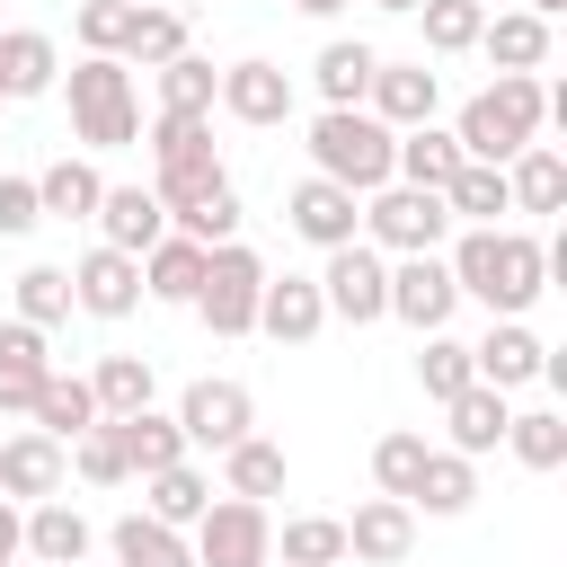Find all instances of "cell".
Instances as JSON below:
<instances>
[{
  "mask_svg": "<svg viewBox=\"0 0 567 567\" xmlns=\"http://www.w3.org/2000/svg\"><path fill=\"white\" fill-rule=\"evenodd\" d=\"M44 221V204H35V177H0V239H27Z\"/></svg>",
  "mask_w": 567,
  "mask_h": 567,
  "instance_id": "cell-50",
  "label": "cell"
},
{
  "mask_svg": "<svg viewBox=\"0 0 567 567\" xmlns=\"http://www.w3.org/2000/svg\"><path fill=\"white\" fill-rule=\"evenodd\" d=\"M372 9H416V0H372Z\"/></svg>",
  "mask_w": 567,
  "mask_h": 567,
  "instance_id": "cell-54",
  "label": "cell"
},
{
  "mask_svg": "<svg viewBox=\"0 0 567 567\" xmlns=\"http://www.w3.org/2000/svg\"><path fill=\"white\" fill-rule=\"evenodd\" d=\"M133 18H142V0H80L71 35H80V53H115V62H124V44H133Z\"/></svg>",
  "mask_w": 567,
  "mask_h": 567,
  "instance_id": "cell-43",
  "label": "cell"
},
{
  "mask_svg": "<svg viewBox=\"0 0 567 567\" xmlns=\"http://www.w3.org/2000/svg\"><path fill=\"white\" fill-rule=\"evenodd\" d=\"M44 372H53L44 328L0 319V416H27V408H35V390H44Z\"/></svg>",
  "mask_w": 567,
  "mask_h": 567,
  "instance_id": "cell-21",
  "label": "cell"
},
{
  "mask_svg": "<svg viewBox=\"0 0 567 567\" xmlns=\"http://www.w3.org/2000/svg\"><path fill=\"white\" fill-rule=\"evenodd\" d=\"M505 195H514V213H567V159L549 142H523L505 159Z\"/></svg>",
  "mask_w": 567,
  "mask_h": 567,
  "instance_id": "cell-24",
  "label": "cell"
},
{
  "mask_svg": "<svg viewBox=\"0 0 567 567\" xmlns=\"http://www.w3.org/2000/svg\"><path fill=\"white\" fill-rule=\"evenodd\" d=\"M257 328H266L275 346H310V337L328 328L319 275H266V292H257Z\"/></svg>",
  "mask_w": 567,
  "mask_h": 567,
  "instance_id": "cell-18",
  "label": "cell"
},
{
  "mask_svg": "<svg viewBox=\"0 0 567 567\" xmlns=\"http://www.w3.org/2000/svg\"><path fill=\"white\" fill-rule=\"evenodd\" d=\"M284 221L310 239V248H346V239H363V195L354 186H337V177H301L292 195H284Z\"/></svg>",
  "mask_w": 567,
  "mask_h": 567,
  "instance_id": "cell-13",
  "label": "cell"
},
{
  "mask_svg": "<svg viewBox=\"0 0 567 567\" xmlns=\"http://www.w3.org/2000/svg\"><path fill=\"white\" fill-rule=\"evenodd\" d=\"M62 80V44L44 27H0V89L9 97H53Z\"/></svg>",
  "mask_w": 567,
  "mask_h": 567,
  "instance_id": "cell-22",
  "label": "cell"
},
{
  "mask_svg": "<svg viewBox=\"0 0 567 567\" xmlns=\"http://www.w3.org/2000/svg\"><path fill=\"white\" fill-rule=\"evenodd\" d=\"M221 496H248V505L284 496V443H266V434H239V443L221 452Z\"/></svg>",
  "mask_w": 567,
  "mask_h": 567,
  "instance_id": "cell-34",
  "label": "cell"
},
{
  "mask_svg": "<svg viewBox=\"0 0 567 567\" xmlns=\"http://www.w3.org/2000/svg\"><path fill=\"white\" fill-rule=\"evenodd\" d=\"M408 505H425V514H470V505H478V470H470V452H425Z\"/></svg>",
  "mask_w": 567,
  "mask_h": 567,
  "instance_id": "cell-37",
  "label": "cell"
},
{
  "mask_svg": "<svg viewBox=\"0 0 567 567\" xmlns=\"http://www.w3.org/2000/svg\"><path fill=\"white\" fill-rule=\"evenodd\" d=\"M177 53H186V18H177V9H151V0H142V18H133V44H124V62L159 71V62H177Z\"/></svg>",
  "mask_w": 567,
  "mask_h": 567,
  "instance_id": "cell-46",
  "label": "cell"
},
{
  "mask_svg": "<svg viewBox=\"0 0 567 567\" xmlns=\"http://www.w3.org/2000/svg\"><path fill=\"white\" fill-rule=\"evenodd\" d=\"M9 567H44V558H9Z\"/></svg>",
  "mask_w": 567,
  "mask_h": 567,
  "instance_id": "cell-55",
  "label": "cell"
},
{
  "mask_svg": "<svg viewBox=\"0 0 567 567\" xmlns=\"http://www.w3.org/2000/svg\"><path fill=\"white\" fill-rule=\"evenodd\" d=\"M461 301H487V319H523L540 292H549V248L532 230H461V248L443 257Z\"/></svg>",
  "mask_w": 567,
  "mask_h": 567,
  "instance_id": "cell-1",
  "label": "cell"
},
{
  "mask_svg": "<svg viewBox=\"0 0 567 567\" xmlns=\"http://www.w3.org/2000/svg\"><path fill=\"white\" fill-rule=\"evenodd\" d=\"M434 106H443V80H434L425 62H372L363 115H381L390 133H408V124H434Z\"/></svg>",
  "mask_w": 567,
  "mask_h": 567,
  "instance_id": "cell-15",
  "label": "cell"
},
{
  "mask_svg": "<svg viewBox=\"0 0 567 567\" xmlns=\"http://www.w3.org/2000/svg\"><path fill=\"white\" fill-rule=\"evenodd\" d=\"M443 230H452V213H443V195L434 186H372L363 195V239L381 248V257H416V248H443Z\"/></svg>",
  "mask_w": 567,
  "mask_h": 567,
  "instance_id": "cell-7",
  "label": "cell"
},
{
  "mask_svg": "<svg viewBox=\"0 0 567 567\" xmlns=\"http://www.w3.org/2000/svg\"><path fill=\"white\" fill-rule=\"evenodd\" d=\"M89 221H97V239H106V248H124V257H142V248H151V239L168 230V204H159L151 186H106Z\"/></svg>",
  "mask_w": 567,
  "mask_h": 567,
  "instance_id": "cell-20",
  "label": "cell"
},
{
  "mask_svg": "<svg viewBox=\"0 0 567 567\" xmlns=\"http://www.w3.org/2000/svg\"><path fill=\"white\" fill-rule=\"evenodd\" d=\"M390 142L399 133L381 115H363V106H319L310 115V168L337 177V186H354V195L390 186Z\"/></svg>",
  "mask_w": 567,
  "mask_h": 567,
  "instance_id": "cell-5",
  "label": "cell"
},
{
  "mask_svg": "<svg viewBox=\"0 0 567 567\" xmlns=\"http://www.w3.org/2000/svg\"><path fill=\"white\" fill-rule=\"evenodd\" d=\"M266 567H292V558H266Z\"/></svg>",
  "mask_w": 567,
  "mask_h": 567,
  "instance_id": "cell-56",
  "label": "cell"
},
{
  "mask_svg": "<svg viewBox=\"0 0 567 567\" xmlns=\"http://www.w3.org/2000/svg\"><path fill=\"white\" fill-rule=\"evenodd\" d=\"M106 549H115V567H195L186 532L159 523V514H124V523L106 532Z\"/></svg>",
  "mask_w": 567,
  "mask_h": 567,
  "instance_id": "cell-31",
  "label": "cell"
},
{
  "mask_svg": "<svg viewBox=\"0 0 567 567\" xmlns=\"http://www.w3.org/2000/svg\"><path fill=\"white\" fill-rule=\"evenodd\" d=\"M168 230H186V239L221 248V239H239V195H230V186H213V195H195L186 213H168Z\"/></svg>",
  "mask_w": 567,
  "mask_h": 567,
  "instance_id": "cell-49",
  "label": "cell"
},
{
  "mask_svg": "<svg viewBox=\"0 0 567 567\" xmlns=\"http://www.w3.org/2000/svg\"><path fill=\"white\" fill-rule=\"evenodd\" d=\"M97 195H106V177H97L89 159H53V168L35 177V204H44V221H89V213H97Z\"/></svg>",
  "mask_w": 567,
  "mask_h": 567,
  "instance_id": "cell-36",
  "label": "cell"
},
{
  "mask_svg": "<svg viewBox=\"0 0 567 567\" xmlns=\"http://www.w3.org/2000/svg\"><path fill=\"white\" fill-rule=\"evenodd\" d=\"M213 106L230 115V124H284L292 115V71L284 62H266V53H248V62H230L221 80H213Z\"/></svg>",
  "mask_w": 567,
  "mask_h": 567,
  "instance_id": "cell-12",
  "label": "cell"
},
{
  "mask_svg": "<svg viewBox=\"0 0 567 567\" xmlns=\"http://www.w3.org/2000/svg\"><path fill=\"white\" fill-rule=\"evenodd\" d=\"M319 301H328V319H346V328L390 319V257H381L372 239L328 248V266H319Z\"/></svg>",
  "mask_w": 567,
  "mask_h": 567,
  "instance_id": "cell-9",
  "label": "cell"
},
{
  "mask_svg": "<svg viewBox=\"0 0 567 567\" xmlns=\"http://www.w3.org/2000/svg\"><path fill=\"white\" fill-rule=\"evenodd\" d=\"M80 301H71V266H27L18 275V319L27 328H62Z\"/></svg>",
  "mask_w": 567,
  "mask_h": 567,
  "instance_id": "cell-42",
  "label": "cell"
},
{
  "mask_svg": "<svg viewBox=\"0 0 567 567\" xmlns=\"http://www.w3.org/2000/svg\"><path fill=\"white\" fill-rule=\"evenodd\" d=\"M80 567H89V558H80Z\"/></svg>",
  "mask_w": 567,
  "mask_h": 567,
  "instance_id": "cell-58",
  "label": "cell"
},
{
  "mask_svg": "<svg viewBox=\"0 0 567 567\" xmlns=\"http://www.w3.org/2000/svg\"><path fill=\"white\" fill-rule=\"evenodd\" d=\"M89 514L80 505H62V496H44V505H27V558H44V567H80L89 558Z\"/></svg>",
  "mask_w": 567,
  "mask_h": 567,
  "instance_id": "cell-25",
  "label": "cell"
},
{
  "mask_svg": "<svg viewBox=\"0 0 567 567\" xmlns=\"http://www.w3.org/2000/svg\"><path fill=\"white\" fill-rule=\"evenodd\" d=\"M151 80H159V106H168V115H213V80H221V71H213L204 53H177V62H159Z\"/></svg>",
  "mask_w": 567,
  "mask_h": 567,
  "instance_id": "cell-41",
  "label": "cell"
},
{
  "mask_svg": "<svg viewBox=\"0 0 567 567\" xmlns=\"http://www.w3.org/2000/svg\"><path fill=\"white\" fill-rule=\"evenodd\" d=\"M540 363H549V346H540L523 319H487V337L470 346V372H478L487 390H523V381H540Z\"/></svg>",
  "mask_w": 567,
  "mask_h": 567,
  "instance_id": "cell-19",
  "label": "cell"
},
{
  "mask_svg": "<svg viewBox=\"0 0 567 567\" xmlns=\"http://www.w3.org/2000/svg\"><path fill=\"white\" fill-rule=\"evenodd\" d=\"M523 9H532V18H558V9H567V0H523Z\"/></svg>",
  "mask_w": 567,
  "mask_h": 567,
  "instance_id": "cell-53",
  "label": "cell"
},
{
  "mask_svg": "<svg viewBox=\"0 0 567 567\" xmlns=\"http://www.w3.org/2000/svg\"><path fill=\"white\" fill-rule=\"evenodd\" d=\"M257 292H266V257L248 239H221V248H204V284H195L186 310L213 337H257Z\"/></svg>",
  "mask_w": 567,
  "mask_h": 567,
  "instance_id": "cell-6",
  "label": "cell"
},
{
  "mask_svg": "<svg viewBox=\"0 0 567 567\" xmlns=\"http://www.w3.org/2000/svg\"><path fill=\"white\" fill-rule=\"evenodd\" d=\"M62 452H71V470H80L89 487H124V478H133V470H124V443H115V416H97L89 434H71Z\"/></svg>",
  "mask_w": 567,
  "mask_h": 567,
  "instance_id": "cell-45",
  "label": "cell"
},
{
  "mask_svg": "<svg viewBox=\"0 0 567 567\" xmlns=\"http://www.w3.org/2000/svg\"><path fill=\"white\" fill-rule=\"evenodd\" d=\"M540 124H549V89L532 80V71H496L470 106H461V124H452V142H461V159H514L523 142H540Z\"/></svg>",
  "mask_w": 567,
  "mask_h": 567,
  "instance_id": "cell-2",
  "label": "cell"
},
{
  "mask_svg": "<svg viewBox=\"0 0 567 567\" xmlns=\"http://www.w3.org/2000/svg\"><path fill=\"white\" fill-rule=\"evenodd\" d=\"M27 416H35V434H53V443H71V434H89V425H97V399H89V372H62V363H53Z\"/></svg>",
  "mask_w": 567,
  "mask_h": 567,
  "instance_id": "cell-29",
  "label": "cell"
},
{
  "mask_svg": "<svg viewBox=\"0 0 567 567\" xmlns=\"http://www.w3.org/2000/svg\"><path fill=\"white\" fill-rule=\"evenodd\" d=\"M470 53H487L496 71H540V62H549V18L505 9V18H487V27H478V44H470Z\"/></svg>",
  "mask_w": 567,
  "mask_h": 567,
  "instance_id": "cell-26",
  "label": "cell"
},
{
  "mask_svg": "<svg viewBox=\"0 0 567 567\" xmlns=\"http://www.w3.org/2000/svg\"><path fill=\"white\" fill-rule=\"evenodd\" d=\"M292 9H301V18H337L346 0H292Z\"/></svg>",
  "mask_w": 567,
  "mask_h": 567,
  "instance_id": "cell-52",
  "label": "cell"
},
{
  "mask_svg": "<svg viewBox=\"0 0 567 567\" xmlns=\"http://www.w3.org/2000/svg\"><path fill=\"white\" fill-rule=\"evenodd\" d=\"M0 106H9V89H0Z\"/></svg>",
  "mask_w": 567,
  "mask_h": 567,
  "instance_id": "cell-57",
  "label": "cell"
},
{
  "mask_svg": "<svg viewBox=\"0 0 567 567\" xmlns=\"http://www.w3.org/2000/svg\"><path fill=\"white\" fill-rule=\"evenodd\" d=\"M275 558H292V567H346V523L337 514H292L275 532Z\"/></svg>",
  "mask_w": 567,
  "mask_h": 567,
  "instance_id": "cell-40",
  "label": "cell"
},
{
  "mask_svg": "<svg viewBox=\"0 0 567 567\" xmlns=\"http://www.w3.org/2000/svg\"><path fill=\"white\" fill-rule=\"evenodd\" d=\"M142 496H151V514H159V523H177V532H186V523L213 505V478H204V470H195V452H186V461L151 470V478H142Z\"/></svg>",
  "mask_w": 567,
  "mask_h": 567,
  "instance_id": "cell-38",
  "label": "cell"
},
{
  "mask_svg": "<svg viewBox=\"0 0 567 567\" xmlns=\"http://www.w3.org/2000/svg\"><path fill=\"white\" fill-rule=\"evenodd\" d=\"M9 558H27V505L0 496V567H9Z\"/></svg>",
  "mask_w": 567,
  "mask_h": 567,
  "instance_id": "cell-51",
  "label": "cell"
},
{
  "mask_svg": "<svg viewBox=\"0 0 567 567\" xmlns=\"http://www.w3.org/2000/svg\"><path fill=\"white\" fill-rule=\"evenodd\" d=\"M186 549H195V567H266V558H275V523H266V505H248V496H213V505L186 523Z\"/></svg>",
  "mask_w": 567,
  "mask_h": 567,
  "instance_id": "cell-8",
  "label": "cell"
},
{
  "mask_svg": "<svg viewBox=\"0 0 567 567\" xmlns=\"http://www.w3.org/2000/svg\"><path fill=\"white\" fill-rule=\"evenodd\" d=\"M443 213H452V221H470V230H487L496 213H514L505 168H496V159H461V168L443 177Z\"/></svg>",
  "mask_w": 567,
  "mask_h": 567,
  "instance_id": "cell-28",
  "label": "cell"
},
{
  "mask_svg": "<svg viewBox=\"0 0 567 567\" xmlns=\"http://www.w3.org/2000/svg\"><path fill=\"white\" fill-rule=\"evenodd\" d=\"M443 416H452V452H470V461H478V452H496V443H505V416H514V408H505V390L470 381V390H452V399H443Z\"/></svg>",
  "mask_w": 567,
  "mask_h": 567,
  "instance_id": "cell-30",
  "label": "cell"
},
{
  "mask_svg": "<svg viewBox=\"0 0 567 567\" xmlns=\"http://www.w3.org/2000/svg\"><path fill=\"white\" fill-rule=\"evenodd\" d=\"M115 443H124V470H133V478H151V470L186 461V434H177V416H159V408L115 416Z\"/></svg>",
  "mask_w": 567,
  "mask_h": 567,
  "instance_id": "cell-33",
  "label": "cell"
},
{
  "mask_svg": "<svg viewBox=\"0 0 567 567\" xmlns=\"http://www.w3.org/2000/svg\"><path fill=\"white\" fill-rule=\"evenodd\" d=\"M505 443H514L523 470H567V416H558V408H523V416H505Z\"/></svg>",
  "mask_w": 567,
  "mask_h": 567,
  "instance_id": "cell-39",
  "label": "cell"
},
{
  "mask_svg": "<svg viewBox=\"0 0 567 567\" xmlns=\"http://www.w3.org/2000/svg\"><path fill=\"white\" fill-rule=\"evenodd\" d=\"M416 18H425V53H470L487 27V0H416Z\"/></svg>",
  "mask_w": 567,
  "mask_h": 567,
  "instance_id": "cell-44",
  "label": "cell"
},
{
  "mask_svg": "<svg viewBox=\"0 0 567 567\" xmlns=\"http://www.w3.org/2000/svg\"><path fill=\"white\" fill-rule=\"evenodd\" d=\"M62 478H71V452L53 443V434H9L0 443V496L9 505H44V496H62Z\"/></svg>",
  "mask_w": 567,
  "mask_h": 567,
  "instance_id": "cell-16",
  "label": "cell"
},
{
  "mask_svg": "<svg viewBox=\"0 0 567 567\" xmlns=\"http://www.w3.org/2000/svg\"><path fill=\"white\" fill-rule=\"evenodd\" d=\"M177 434H186V452H230L239 434H257V399L239 390V381H186V399H177Z\"/></svg>",
  "mask_w": 567,
  "mask_h": 567,
  "instance_id": "cell-11",
  "label": "cell"
},
{
  "mask_svg": "<svg viewBox=\"0 0 567 567\" xmlns=\"http://www.w3.org/2000/svg\"><path fill=\"white\" fill-rule=\"evenodd\" d=\"M425 452H434L425 434H381V443H372V478H381V496H399V505H408V496H416Z\"/></svg>",
  "mask_w": 567,
  "mask_h": 567,
  "instance_id": "cell-48",
  "label": "cell"
},
{
  "mask_svg": "<svg viewBox=\"0 0 567 567\" xmlns=\"http://www.w3.org/2000/svg\"><path fill=\"white\" fill-rule=\"evenodd\" d=\"M452 168H461V142H452L443 124H408V133L390 142V177H399V186H434V195H443Z\"/></svg>",
  "mask_w": 567,
  "mask_h": 567,
  "instance_id": "cell-27",
  "label": "cell"
},
{
  "mask_svg": "<svg viewBox=\"0 0 567 567\" xmlns=\"http://www.w3.org/2000/svg\"><path fill=\"white\" fill-rule=\"evenodd\" d=\"M452 310H461V284H452L443 248L390 257V319H408L416 337H434V328H452Z\"/></svg>",
  "mask_w": 567,
  "mask_h": 567,
  "instance_id": "cell-10",
  "label": "cell"
},
{
  "mask_svg": "<svg viewBox=\"0 0 567 567\" xmlns=\"http://www.w3.org/2000/svg\"><path fill=\"white\" fill-rule=\"evenodd\" d=\"M151 354H97L89 363V399H97V416H133V408H151Z\"/></svg>",
  "mask_w": 567,
  "mask_h": 567,
  "instance_id": "cell-35",
  "label": "cell"
},
{
  "mask_svg": "<svg viewBox=\"0 0 567 567\" xmlns=\"http://www.w3.org/2000/svg\"><path fill=\"white\" fill-rule=\"evenodd\" d=\"M213 186H230L221 177V151H213V115H151V195L168 204V213H186L195 195H213Z\"/></svg>",
  "mask_w": 567,
  "mask_h": 567,
  "instance_id": "cell-4",
  "label": "cell"
},
{
  "mask_svg": "<svg viewBox=\"0 0 567 567\" xmlns=\"http://www.w3.org/2000/svg\"><path fill=\"white\" fill-rule=\"evenodd\" d=\"M408 549H416V505L372 496V505L346 514V558H354V567H399Z\"/></svg>",
  "mask_w": 567,
  "mask_h": 567,
  "instance_id": "cell-17",
  "label": "cell"
},
{
  "mask_svg": "<svg viewBox=\"0 0 567 567\" xmlns=\"http://www.w3.org/2000/svg\"><path fill=\"white\" fill-rule=\"evenodd\" d=\"M416 381H425V399H434V408H443V399H452V390H470V381H478V372H470V346H461V337H443V328H434V337H425V354H416Z\"/></svg>",
  "mask_w": 567,
  "mask_h": 567,
  "instance_id": "cell-47",
  "label": "cell"
},
{
  "mask_svg": "<svg viewBox=\"0 0 567 567\" xmlns=\"http://www.w3.org/2000/svg\"><path fill=\"white\" fill-rule=\"evenodd\" d=\"M71 301L89 310V319H133L142 310V257H124V248H89L80 266H71Z\"/></svg>",
  "mask_w": 567,
  "mask_h": 567,
  "instance_id": "cell-14",
  "label": "cell"
},
{
  "mask_svg": "<svg viewBox=\"0 0 567 567\" xmlns=\"http://www.w3.org/2000/svg\"><path fill=\"white\" fill-rule=\"evenodd\" d=\"M195 284H204V239L159 230L142 248V301H195Z\"/></svg>",
  "mask_w": 567,
  "mask_h": 567,
  "instance_id": "cell-23",
  "label": "cell"
},
{
  "mask_svg": "<svg viewBox=\"0 0 567 567\" xmlns=\"http://www.w3.org/2000/svg\"><path fill=\"white\" fill-rule=\"evenodd\" d=\"M372 62H381V53H372L363 35H328V44H319V62H310V80H319V97H328V106H363Z\"/></svg>",
  "mask_w": 567,
  "mask_h": 567,
  "instance_id": "cell-32",
  "label": "cell"
},
{
  "mask_svg": "<svg viewBox=\"0 0 567 567\" xmlns=\"http://www.w3.org/2000/svg\"><path fill=\"white\" fill-rule=\"evenodd\" d=\"M53 89H71V142H80V151H124V142H142V89H133V71H124L115 53H80Z\"/></svg>",
  "mask_w": 567,
  "mask_h": 567,
  "instance_id": "cell-3",
  "label": "cell"
}]
</instances>
